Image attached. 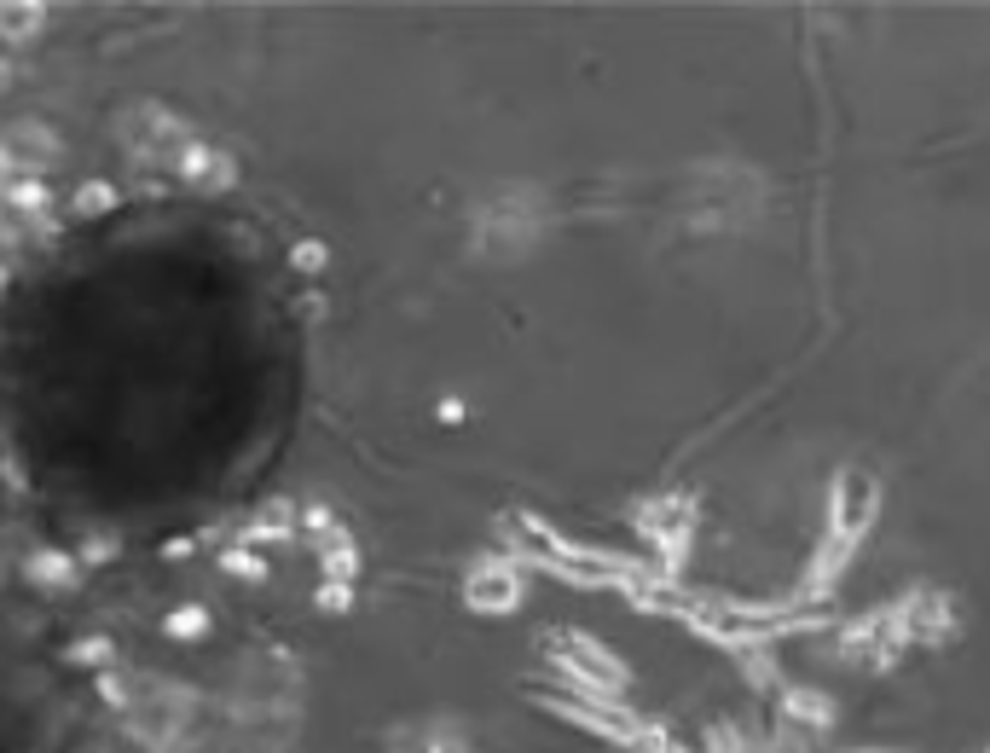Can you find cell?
Returning a JSON list of instances; mask_svg holds the SVG:
<instances>
[{
    "instance_id": "obj_1",
    "label": "cell",
    "mask_w": 990,
    "mask_h": 753,
    "mask_svg": "<svg viewBox=\"0 0 990 753\" xmlns=\"http://www.w3.org/2000/svg\"><path fill=\"white\" fill-rule=\"evenodd\" d=\"M122 140L134 145L139 157H151V163H180V151H186V128H180V116H168L157 111V105H139V111H128V122H122Z\"/></svg>"
},
{
    "instance_id": "obj_2",
    "label": "cell",
    "mask_w": 990,
    "mask_h": 753,
    "mask_svg": "<svg viewBox=\"0 0 990 753\" xmlns=\"http://www.w3.org/2000/svg\"><path fill=\"white\" fill-rule=\"evenodd\" d=\"M174 168H180L186 180H197V186H226V180H232V163H226L220 151H209V145H197V140L180 151V163Z\"/></svg>"
},
{
    "instance_id": "obj_3",
    "label": "cell",
    "mask_w": 990,
    "mask_h": 753,
    "mask_svg": "<svg viewBox=\"0 0 990 753\" xmlns=\"http://www.w3.org/2000/svg\"><path fill=\"white\" fill-rule=\"evenodd\" d=\"M0 151L12 157V168H24V174H35V168L53 157V134H41V128H18L12 140H0Z\"/></svg>"
},
{
    "instance_id": "obj_4",
    "label": "cell",
    "mask_w": 990,
    "mask_h": 753,
    "mask_svg": "<svg viewBox=\"0 0 990 753\" xmlns=\"http://www.w3.org/2000/svg\"><path fill=\"white\" fill-rule=\"evenodd\" d=\"M29 574H35L41 586H70V580H76V562L64 557V551H35V557H29Z\"/></svg>"
},
{
    "instance_id": "obj_5",
    "label": "cell",
    "mask_w": 990,
    "mask_h": 753,
    "mask_svg": "<svg viewBox=\"0 0 990 753\" xmlns=\"http://www.w3.org/2000/svg\"><path fill=\"white\" fill-rule=\"evenodd\" d=\"M47 24V6H0V35H35V29Z\"/></svg>"
},
{
    "instance_id": "obj_6",
    "label": "cell",
    "mask_w": 990,
    "mask_h": 753,
    "mask_svg": "<svg viewBox=\"0 0 990 753\" xmlns=\"http://www.w3.org/2000/svg\"><path fill=\"white\" fill-rule=\"evenodd\" d=\"M6 203H12L18 215H41L53 197H47V186H41V180H18V186H6Z\"/></svg>"
},
{
    "instance_id": "obj_7",
    "label": "cell",
    "mask_w": 990,
    "mask_h": 753,
    "mask_svg": "<svg viewBox=\"0 0 990 753\" xmlns=\"http://www.w3.org/2000/svg\"><path fill=\"white\" fill-rule=\"evenodd\" d=\"M163 632L168 638H203V632H209V614L203 609H174L163 620Z\"/></svg>"
},
{
    "instance_id": "obj_8",
    "label": "cell",
    "mask_w": 990,
    "mask_h": 753,
    "mask_svg": "<svg viewBox=\"0 0 990 753\" xmlns=\"http://www.w3.org/2000/svg\"><path fill=\"white\" fill-rule=\"evenodd\" d=\"M110 203H116V186H105V180H87L82 192H76V209H82V215H105Z\"/></svg>"
},
{
    "instance_id": "obj_9",
    "label": "cell",
    "mask_w": 990,
    "mask_h": 753,
    "mask_svg": "<svg viewBox=\"0 0 990 753\" xmlns=\"http://www.w3.org/2000/svg\"><path fill=\"white\" fill-rule=\"evenodd\" d=\"M226 574H238V580H261V574H267V562L255 557L249 545H232V551H226Z\"/></svg>"
},
{
    "instance_id": "obj_10",
    "label": "cell",
    "mask_w": 990,
    "mask_h": 753,
    "mask_svg": "<svg viewBox=\"0 0 990 753\" xmlns=\"http://www.w3.org/2000/svg\"><path fill=\"white\" fill-rule=\"evenodd\" d=\"M70 661H82V667H105V661H110V643H105V638L70 643Z\"/></svg>"
},
{
    "instance_id": "obj_11",
    "label": "cell",
    "mask_w": 990,
    "mask_h": 753,
    "mask_svg": "<svg viewBox=\"0 0 990 753\" xmlns=\"http://www.w3.org/2000/svg\"><path fill=\"white\" fill-rule=\"evenodd\" d=\"M284 522H290V504H267L261 510V528H284Z\"/></svg>"
},
{
    "instance_id": "obj_12",
    "label": "cell",
    "mask_w": 990,
    "mask_h": 753,
    "mask_svg": "<svg viewBox=\"0 0 990 753\" xmlns=\"http://www.w3.org/2000/svg\"><path fill=\"white\" fill-rule=\"evenodd\" d=\"M319 261H325V250H319V244H302V250H296V267H307V273H313Z\"/></svg>"
},
{
    "instance_id": "obj_13",
    "label": "cell",
    "mask_w": 990,
    "mask_h": 753,
    "mask_svg": "<svg viewBox=\"0 0 990 753\" xmlns=\"http://www.w3.org/2000/svg\"><path fill=\"white\" fill-rule=\"evenodd\" d=\"M110 551H116V539H93V545H87V557H93V562H105Z\"/></svg>"
},
{
    "instance_id": "obj_14",
    "label": "cell",
    "mask_w": 990,
    "mask_h": 753,
    "mask_svg": "<svg viewBox=\"0 0 990 753\" xmlns=\"http://www.w3.org/2000/svg\"><path fill=\"white\" fill-rule=\"evenodd\" d=\"M6 174H12V157H6V151H0V186H6Z\"/></svg>"
},
{
    "instance_id": "obj_15",
    "label": "cell",
    "mask_w": 990,
    "mask_h": 753,
    "mask_svg": "<svg viewBox=\"0 0 990 753\" xmlns=\"http://www.w3.org/2000/svg\"><path fill=\"white\" fill-rule=\"evenodd\" d=\"M0 87H6V64H0Z\"/></svg>"
}]
</instances>
